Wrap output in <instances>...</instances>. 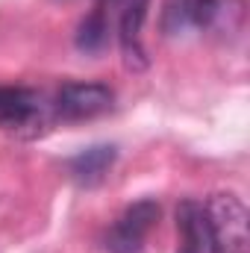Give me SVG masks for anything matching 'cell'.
Masks as SVG:
<instances>
[{"label":"cell","instance_id":"6da1fadb","mask_svg":"<svg viewBox=\"0 0 250 253\" xmlns=\"http://www.w3.org/2000/svg\"><path fill=\"white\" fill-rule=\"evenodd\" d=\"M203 221L209 253H250L248 206L242 203V197L230 191L212 194L203 203Z\"/></svg>","mask_w":250,"mask_h":253},{"label":"cell","instance_id":"7a4b0ae2","mask_svg":"<svg viewBox=\"0 0 250 253\" xmlns=\"http://www.w3.org/2000/svg\"><path fill=\"white\" fill-rule=\"evenodd\" d=\"M150 0H103L100 12L109 21V30H118V42L124 50V59L129 68H144V44H141V27L147 21Z\"/></svg>","mask_w":250,"mask_h":253},{"label":"cell","instance_id":"3957f363","mask_svg":"<svg viewBox=\"0 0 250 253\" xmlns=\"http://www.w3.org/2000/svg\"><path fill=\"white\" fill-rule=\"evenodd\" d=\"M115 91L103 83H65L53 100V115L68 124L100 118L112 109Z\"/></svg>","mask_w":250,"mask_h":253},{"label":"cell","instance_id":"277c9868","mask_svg":"<svg viewBox=\"0 0 250 253\" xmlns=\"http://www.w3.org/2000/svg\"><path fill=\"white\" fill-rule=\"evenodd\" d=\"M47 121V103L39 91L24 85H0V129L39 132Z\"/></svg>","mask_w":250,"mask_h":253},{"label":"cell","instance_id":"5b68a950","mask_svg":"<svg viewBox=\"0 0 250 253\" xmlns=\"http://www.w3.org/2000/svg\"><path fill=\"white\" fill-rule=\"evenodd\" d=\"M156 221H159V206L153 200H138V203L126 206L124 215L115 221V227L109 233V251L138 253L141 242L147 239V233L153 230Z\"/></svg>","mask_w":250,"mask_h":253},{"label":"cell","instance_id":"8992f818","mask_svg":"<svg viewBox=\"0 0 250 253\" xmlns=\"http://www.w3.org/2000/svg\"><path fill=\"white\" fill-rule=\"evenodd\" d=\"M115 147L112 144H94L88 150H80L77 156L68 159V171L80 186H97L106 180V174L115 165Z\"/></svg>","mask_w":250,"mask_h":253},{"label":"cell","instance_id":"52a82bcc","mask_svg":"<svg viewBox=\"0 0 250 253\" xmlns=\"http://www.w3.org/2000/svg\"><path fill=\"white\" fill-rule=\"evenodd\" d=\"M177 230H180V253H209L206 239V221H203V203L186 200L177 209Z\"/></svg>","mask_w":250,"mask_h":253},{"label":"cell","instance_id":"ba28073f","mask_svg":"<svg viewBox=\"0 0 250 253\" xmlns=\"http://www.w3.org/2000/svg\"><path fill=\"white\" fill-rule=\"evenodd\" d=\"M221 15L218 0H171L168 3V21L183 30V27H209L215 18Z\"/></svg>","mask_w":250,"mask_h":253},{"label":"cell","instance_id":"9c48e42d","mask_svg":"<svg viewBox=\"0 0 250 253\" xmlns=\"http://www.w3.org/2000/svg\"><path fill=\"white\" fill-rule=\"evenodd\" d=\"M109 21H106V15L97 9V12H91L83 24H80V33H77V47L80 50H85V53H97V50H103L106 47V42H109Z\"/></svg>","mask_w":250,"mask_h":253}]
</instances>
